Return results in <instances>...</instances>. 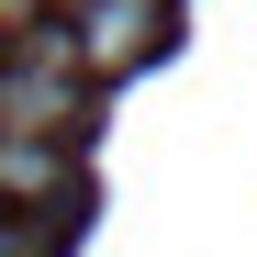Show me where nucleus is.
<instances>
[{
  "instance_id": "2",
  "label": "nucleus",
  "mask_w": 257,
  "mask_h": 257,
  "mask_svg": "<svg viewBox=\"0 0 257 257\" xmlns=\"http://www.w3.org/2000/svg\"><path fill=\"white\" fill-rule=\"evenodd\" d=\"M56 246H67V212H34L23 224V212L0 201V257H56Z\"/></svg>"
},
{
  "instance_id": "1",
  "label": "nucleus",
  "mask_w": 257,
  "mask_h": 257,
  "mask_svg": "<svg viewBox=\"0 0 257 257\" xmlns=\"http://www.w3.org/2000/svg\"><path fill=\"white\" fill-rule=\"evenodd\" d=\"M0 201H78L67 135H23V123H0Z\"/></svg>"
}]
</instances>
